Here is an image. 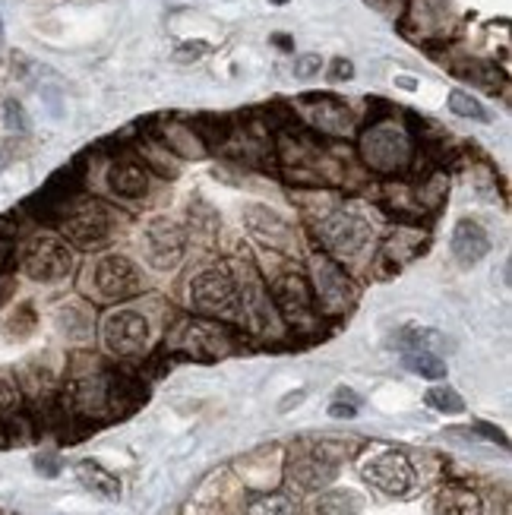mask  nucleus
<instances>
[{
    "label": "nucleus",
    "instance_id": "1",
    "mask_svg": "<svg viewBox=\"0 0 512 515\" xmlns=\"http://www.w3.org/2000/svg\"><path fill=\"white\" fill-rule=\"evenodd\" d=\"M190 303L206 316H231L241 313V292L225 269H206L190 282Z\"/></svg>",
    "mask_w": 512,
    "mask_h": 515
},
{
    "label": "nucleus",
    "instance_id": "2",
    "mask_svg": "<svg viewBox=\"0 0 512 515\" xmlns=\"http://www.w3.org/2000/svg\"><path fill=\"white\" fill-rule=\"evenodd\" d=\"M143 247L146 260L152 269H175L184 260V250H187V231L181 222L168 219V215H156V219L146 222L143 228Z\"/></svg>",
    "mask_w": 512,
    "mask_h": 515
},
{
    "label": "nucleus",
    "instance_id": "3",
    "mask_svg": "<svg viewBox=\"0 0 512 515\" xmlns=\"http://www.w3.org/2000/svg\"><path fill=\"white\" fill-rule=\"evenodd\" d=\"M23 269L35 282H61L73 269V253L61 237L42 234L35 241H29V247H25Z\"/></svg>",
    "mask_w": 512,
    "mask_h": 515
},
{
    "label": "nucleus",
    "instance_id": "4",
    "mask_svg": "<svg viewBox=\"0 0 512 515\" xmlns=\"http://www.w3.org/2000/svg\"><path fill=\"white\" fill-rule=\"evenodd\" d=\"M102 339L108 352L117 358H136L149 345V322L136 310H115V313L105 316Z\"/></svg>",
    "mask_w": 512,
    "mask_h": 515
},
{
    "label": "nucleus",
    "instance_id": "5",
    "mask_svg": "<svg viewBox=\"0 0 512 515\" xmlns=\"http://www.w3.org/2000/svg\"><path fill=\"white\" fill-rule=\"evenodd\" d=\"M111 213L98 200H83L66 213L64 219V234L76 247H102L111 234Z\"/></svg>",
    "mask_w": 512,
    "mask_h": 515
},
{
    "label": "nucleus",
    "instance_id": "6",
    "mask_svg": "<svg viewBox=\"0 0 512 515\" xmlns=\"http://www.w3.org/2000/svg\"><path fill=\"white\" fill-rule=\"evenodd\" d=\"M95 288L105 301H127V297H136L143 292V275H139L133 260L111 253L95 266Z\"/></svg>",
    "mask_w": 512,
    "mask_h": 515
},
{
    "label": "nucleus",
    "instance_id": "7",
    "mask_svg": "<svg viewBox=\"0 0 512 515\" xmlns=\"http://www.w3.org/2000/svg\"><path fill=\"white\" fill-rule=\"evenodd\" d=\"M361 152L370 168L376 171H398L408 164L411 143L398 127H374L361 143Z\"/></svg>",
    "mask_w": 512,
    "mask_h": 515
},
{
    "label": "nucleus",
    "instance_id": "8",
    "mask_svg": "<svg viewBox=\"0 0 512 515\" xmlns=\"http://www.w3.org/2000/svg\"><path fill=\"white\" fill-rule=\"evenodd\" d=\"M323 243L338 256H357L370 241V224L355 213H332L320 222Z\"/></svg>",
    "mask_w": 512,
    "mask_h": 515
},
{
    "label": "nucleus",
    "instance_id": "9",
    "mask_svg": "<svg viewBox=\"0 0 512 515\" xmlns=\"http://www.w3.org/2000/svg\"><path fill=\"white\" fill-rule=\"evenodd\" d=\"M314 297H320V307L326 313H345L357 297V288L351 285V279L329 256H316L314 260Z\"/></svg>",
    "mask_w": 512,
    "mask_h": 515
},
{
    "label": "nucleus",
    "instance_id": "10",
    "mask_svg": "<svg viewBox=\"0 0 512 515\" xmlns=\"http://www.w3.org/2000/svg\"><path fill=\"white\" fill-rule=\"evenodd\" d=\"M364 478H367L376 490L389 493V497H402V493H408V487L415 484V468H411L408 455L389 449V452L374 455V459L364 465Z\"/></svg>",
    "mask_w": 512,
    "mask_h": 515
},
{
    "label": "nucleus",
    "instance_id": "11",
    "mask_svg": "<svg viewBox=\"0 0 512 515\" xmlns=\"http://www.w3.org/2000/svg\"><path fill=\"white\" fill-rule=\"evenodd\" d=\"M336 474H338V461L332 459V455H326V449L320 446L291 455L288 461L291 484H297L301 490H320V487L336 480Z\"/></svg>",
    "mask_w": 512,
    "mask_h": 515
},
{
    "label": "nucleus",
    "instance_id": "12",
    "mask_svg": "<svg viewBox=\"0 0 512 515\" xmlns=\"http://www.w3.org/2000/svg\"><path fill=\"white\" fill-rule=\"evenodd\" d=\"M272 303L282 310L288 322H304L314 313V288L304 275L288 272L272 285Z\"/></svg>",
    "mask_w": 512,
    "mask_h": 515
},
{
    "label": "nucleus",
    "instance_id": "13",
    "mask_svg": "<svg viewBox=\"0 0 512 515\" xmlns=\"http://www.w3.org/2000/svg\"><path fill=\"white\" fill-rule=\"evenodd\" d=\"M244 224L250 228V234L259 237L263 243L269 247H278V250H288L295 243V231L291 224L282 219L278 213H272L269 206H247L244 209Z\"/></svg>",
    "mask_w": 512,
    "mask_h": 515
},
{
    "label": "nucleus",
    "instance_id": "14",
    "mask_svg": "<svg viewBox=\"0 0 512 515\" xmlns=\"http://www.w3.org/2000/svg\"><path fill=\"white\" fill-rule=\"evenodd\" d=\"M452 253L462 266H475L490 253V234L477 222L462 219L452 231Z\"/></svg>",
    "mask_w": 512,
    "mask_h": 515
},
{
    "label": "nucleus",
    "instance_id": "15",
    "mask_svg": "<svg viewBox=\"0 0 512 515\" xmlns=\"http://www.w3.org/2000/svg\"><path fill=\"white\" fill-rule=\"evenodd\" d=\"M437 512L440 515H484V503L475 490L462 484H449L437 493Z\"/></svg>",
    "mask_w": 512,
    "mask_h": 515
},
{
    "label": "nucleus",
    "instance_id": "16",
    "mask_svg": "<svg viewBox=\"0 0 512 515\" xmlns=\"http://www.w3.org/2000/svg\"><path fill=\"white\" fill-rule=\"evenodd\" d=\"M76 478L83 480V487H89L92 493H98V497L105 500H117L121 497V480L115 478L111 471H105L98 461H79L76 465Z\"/></svg>",
    "mask_w": 512,
    "mask_h": 515
},
{
    "label": "nucleus",
    "instance_id": "17",
    "mask_svg": "<svg viewBox=\"0 0 512 515\" xmlns=\"http://www.w3.org/2000/svg\"><path fill=\"white\" fill-rule=\"evenodd\" d=\"M108 183L115 193L127 196V200H136V196H143L146 187H149V177H146V168H139V164L133 162H124L111 168Z\"/></svg>",
    "mask_w": 512,
    "mask_h": 515
},
{
    "label": "nucleus",
    "instance_id": "18",
    "mask_svg": "<svg viewBox=\"0 0 512 515\" xmlns=\"http://www.w3.org/2000/svg\"><path fill=\"white\" fill-rule=\"evenodd\" d=\"M398 348H408V352H427V354H437V352H447L449 348V339L437 329H405V332L396 335Z\"/></svg>",
    "mask_w": 512,
    "mask_h": 515
},
{
    "label": "nucleus",
    "instance_id": "19",
    "mask_svg": "<svg viewBox=\"0 0 512 515\" xmlns=\"http://www.w3.org/2000/svg\"><path fill=\"white\" fill-rule=\"evenodd\" d=\"M357 512H361V500L351 490H329L314 506V515H357Z\"/></svg>",
    "mask_w": 512,
    "mask_h": 515
},
{
    "label": "nucleus",
    "instance_id": "20",
    "mask_svg": "<svg viewBox=\"0 0 512 515\" xmlns=\"http://www.w3.org/2000/svg\"><path fill=\"white\" fill-rule=\"evenodd\" d=\"M314 124L323 130H329V134H348L351 130V114L348 108H342L338 102H329V98H323L320 108L314 111Z\"/></svg>",
    "mask_w": 512,
    "mask_h": 515
},
{
    "label": "nucleus",
    "instance_id": "21",
    "mask_svg": "<svg viewBox=\"0 0 512 515\" xmlns=\"http://www.w3.org/2000/svg\"><path fill=\"white\" fill-rule=\"evenodd\" d=\"M247 515H297V506L285 493H266L247 503Z\"/></svg>",
    "mask_w": 512,
    "mask_h": 515
},
{
    "label": "nucleus",
    "instance_id": "22",
    "mask_svg": "<svg viewBox=\"0 0 512 515\" xmlns=\"http://www.w3.org/2000/svg\"><path fill=\"white\" fill-rule=\"evenodd\" d=\"M405 367H408L411 373L424 376V380H443V376H447V364H443L437 354H427V352H411L408 358H405Z\"/></svg>",
    "mask_w": 512,
    "mask_h": 515
},
{
    "label": "nucleus",
    "instance_id": "23",
    "mask_svg": "<svg viewBox=\"0 0 512 515\" xmlns=\"http://www.w3.org/2000/svg\"><path fill=\"white\" fill-rule=\"evenodd\" d=\"M225 339L222 332H216V326H193L190 332V348H196L199 354H222L225 352Z\"/></svg>",
    "mask_w": 512,
    "mask_h": 515
},
{
    "label": "nucleus",
    "instance_id": "24",
    "mask_svg": "<svg viewBox=\"0 0 512 515\" xmlns=\"http://www.w3.org/2000/svg\"><path fill=\"white\" fill-rule=\"evenodd\" d=\"M427 405L437 408V411H443V414L465 411L462 395H458L456 389H449V386H434V389H430V392H427Z\"/></svg>",
    "mask_w": 512,
    "mask_h": 515
},
{
    "label": "nucleus",
    "instance_id": "25",
    "mask_svg": "<svg viewBox=\"0 0 512 515\" xmlns=\"http://www.w3.org/2000/svg\"><path fill=\"white\" fill-rule=\"evenodd\" d=\"M449 108L456 117H468V121H487V111L477 98H471L468 92H452L449 95Z\"/></svg>",
    "mask_w": 512,
    "mask_h": 515
},
{
    "label": "nucleus",
    "instance_id": "26",
    "mask_svg": "<svg viewBox=\"0 0 512 515\" xmlns=\"http://www.w3.org/2000/svg\"><path fill=\"white\" fill-rule=\"evenodd\" d=\"M320 67H323L320 54H304V57H297V61H295V76L310 79V76L320 74Z\"/></svg>",
    "mask_w": 512,
    "mask_h": 515
},
{
    "label": "nucleus",
    "instance_id": "27",
    "mask_svg": "<svg viewBox=\"0 0 512 515\" xmlns=\"http://www.w3.org/2000/svg\"><path fill=\"white\" fill-rule=\"evenodd\" d=\"M19 401L16 389H13L10 380H0V408H13Z\"/></svg>",
    "mask_w": 512,
    "mask_h": 515
},
{
    "label": "nucleus",
    "instance_id": "28",
    "mask_svg": "<svg viewBox=\"0 0 512 515\" xmlns=\"http://www.w3.org/2000/svg\"><path fill=\"white\" fill-rule=\"evenodd\" d=\"M329 414H332V418H355V414H357V405H345V401H332V405H329Z\"/></svg>",
    "mask_w": 512,
    "mask_h": 515
},
{
    "label": "nucleus",
    "instance_id": "29",
    "mask_svg": "<svg viewBox=\"0 0 512 515\" xmlns=\"http://www.w3.org/2000/svg\"><path fill=\"white\" fill-rule=\"evenodd\" d=\"M355 76V67H351V61H342L338 57L336 64H332V79H351Z\"/></svg>",
    "mask_w": 512,
    "mask_h": 515
},
{
    "label": "nucleus",
    "instance_id": "30",
    "mask_svg": "<svg viewBox=\"0 0 512 515\" xmlns=\"http://www.w3.org/2000/svg\"><path fill=\"white\" fill-rule=\"evenodd\" d=\"M6 114H10V127H19L23 130L25 127V121H23V108H19V104H6Z\"/></svg>",
    "mask_w": 512,
    "mask_h": 515
},
{
    "label": "nucleus",
    "instance_id": "31",
    "mask_svg": "<svg viewBox=\"0 0 512 515\" xmlns=\"http://www.w3.org/2000/svg\"><path fill=\"white\" fill-rule=\"evenodd\" d=\"M203 51H206V45H187V48H181V51H177V54H181L184 61H193V57L203 54Z\"/></svg>",
    "mask_w": 512,
    "mask_h": 515
},
{
    "label": "nucleus",
    "instance_id": "32",
    "mask_svg": "<svg viewBox=\"0 0 512 515\" xmlns=\"http://www.w3.org/2000/svg\"><path fill=\"white\" fill-rule=\"evenodd\" d=\"M301 399H304V389H297V392H291L288 399L282 401V411H288V408H291V405H297V401H301Z\"/></svg>",
    "mask_w": 512,
    "mask_h": 515
},
{
    "label": "nucleus",
    "instance_id": "33",
    "mask_svg": "<svg viewBox=\"0 0 512 515\" xmlns=\"http://www.w3.org/2000/svg\"><path fill=\"white\" fill-rule=\"evenodd\" d=\"M0 45H4V19H0Z\"/></svg>",
    "mask_w": 512,
    "mask_h": 515
},
{
    "label": "nucleus",
    "instance_id": "34",
    "mask_svg": "<svg viewBox=\"0 0 512 515\" xmlns=\"http://www.w3.org/2000/svg\"><path fill=\"white\" fill-rule=\"evenodd\" d=\"M0 515H16V512H10V510H0Z\"/></svg>",
    "mask_w": 512,
    "mask_h": 515
},
{
    "label": "nucleus",
    "instance_id": "35",
    "mask_svg": "<svg viewBox=\"0 0 512 515\" xmlns=\"http://www.w3.org/2000/svg\"><path fill=\"white\" fill-rule=\"evenodd\" d=\"M272 4H288V0H272Z\"/></svg>",
    "mask_w": 512,
    "mask_h": 515
},
{
    "label": "nucleus",
    "instance_id": "36",
    "mask_svg": "<svg viewBox=\"0 0 512 515\" xmlns=\"http://www.w3.org/2000/svg\"><path fill=\"white\" fill-rule=\"evenodd\" d=\"M0 442H4V437H0Z\"/></svg>",
    "mask_w": 512,
    "mask_h": 515
}]
</instances>
